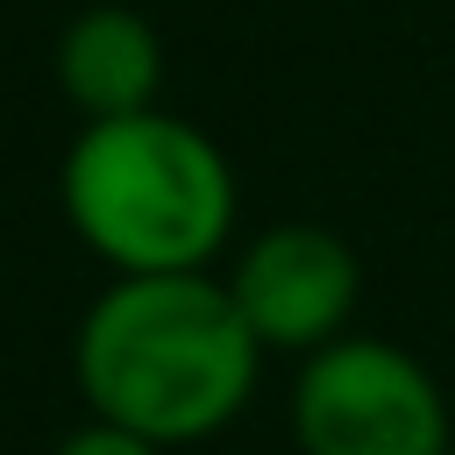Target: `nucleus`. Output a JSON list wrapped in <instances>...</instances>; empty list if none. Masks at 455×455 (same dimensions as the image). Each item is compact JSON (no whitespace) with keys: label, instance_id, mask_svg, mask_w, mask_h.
I'll return each instance as SVG.
<instances>
[{"label":"nucleus","instance_id":"1","mask_svg":"<svg viewBox=\"0 0 455 455\" xmlns=\"http://www.w3.org/2000/svg\"><path fill=\"white\" fill-rule=\"evenodd\" d=\"M256 334L242 327L228 284L206 270L114 277L78 320V391L92 419L128 427L156 448L220 434L256 391Z\"/></svg>","mask_w":455,"mask_h":455},{"label":"nucleus","instance_id":"2","mask_svg":"<svg viewBox=\"0 0 455 455\" xmlns=\"http://www.w3.org/2000/svg\"><path fill=\"white\" fill-rule=\"evenodd\" d=\"M64 220L121 277L206 270L235 235V171L220 142L164 107L85 121L57 171Z\"/></svg>","mask_w":455,"mask_h":455},{"label":"nucleus","instance_id":"3","mask_svg":"<svg viewBox=\"0 0 455 455\" xmlns=\"http://www.w3.org/2000/svg\"><path fill=\"white\" fill-rule=\"evenodd\" d=\"M299 455H448V398L434 370L377 334H341L291 384Z\"/></svg>","mask_w":455,"mask_h":455},{"label":"nucleus","instance_id":"4","mask_svg":"<svg viewBox=\"0 0 455 455\" xmlns=\"http://www.w3.org/2000/svg\"><path fill=\"white\" fill-rule=\"evenodd\" d=\"M220 284H228L242 327L256 334V348L320 355L327 341H341V327L363 299V263L334 228L284 220V228H263Z\"/></svg>","mask_w":455,"mask_h":455},{"label":"nucleus","instance_id":"5","mask_svg":"<svg viewBox=\"0 0 455 455\" xmlns=\"http://www.w3.org/2000/svg\"><path fill=\"white\" fill-rule=\"evenodd\" d=\"M57 85L85 121L149 114L164 85V43L135 7H85L57 36Z\"/></svg>","mask_w":455,"mask_h":455},{"label":"nucleus","instance_id":"6","mask_svg":"<svg viewBox=\"0 0 455 455\" xmlns=\"http://www.w3.org/2000/svg\"><path fill=\"white\" fill-rule=\"evenodd\" d=\"M50 455H164L156 441H142V434H128V427H107V419H85V427H71Z\"/></svg>","mask_w":455,"mask_h":455},{"label":"nucleus","instance_id":"7","mask_svg":"<svg viewBox=\"0 0 455 455\" xmlns=\"http://www.w3.org/2000/svg\"><path fill=\"white\" fill-rule=\"evenodd\" d=\"M448 455H455V448H448Z\"/></svg>","mask_w":455,"mask_h":455}]
</instances>
